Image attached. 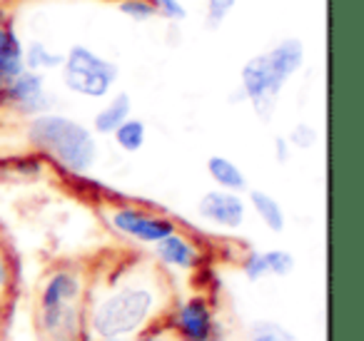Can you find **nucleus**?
<instances>
[{"instance_id": "f257e3e1", "label": "nucleus", "mask_w": 364, "mask_h": 341, "mask_svg": "<svg viewBox=\"0 0 364 341\" xmlns=\"http://www.w3.org/2000/svg\"><path fill=\"white\" fill-rule=\"evenodd\" d=\"M110 286L112 289L100 296L87 314V329L95 339L105 336L132 339L155 324L165 311L162 286L147 281H125Z\"/></svg>"}, {"instance_id": "f03ea898", "label": "nucleus", "mask_w": 364, "mask_h": 341, "mask_svg": "<svg viewBox=\"0 0 364 341\" xmlns=\"http://www.w3.org/2000/svg\"><path fill=\"white\" fill-rule=\"evenodd\" d=\"M26 137L33 150L75 177L87 175L97 162L95 132L60 112L31 117Z\"/></svg>"}, {"instance_id": "7ed1b4c3", "label": "nucleus", "mask_w": 364, "mask_h": 341, "mask_svg": "<svg viewBox=\"0 0 364 341\" xmlns=\"http://www.w3.org/2000/svg\"><path fill=\"white\" fill-rule=\"evenodd\" d=\"M63 85L87 100H105L120 77V67L110 58L87 45H73L63 58Z\"/></svg>"}, {"instance_id": "20e7f679", "label": "nucleus", "mask_w": 364, "mask_h": 341, "mask_svg": "<svg viewBox=\"0 0 364 341\" xmlns=\"http://www.w3.org/2000/svg\"><path fill=\"white\" fill-rule=\"evenodd\" d=\"M282 87L284 82L274 75L272 65L267 60V53H259V55L250 58L242 65V70H240V92L252 105L255 115L262 122L272 120Z\"/></svg>"}, {"instance_id": "39448f33", "label": "nucleus", "mask_w": 364, "mask_h": 341, "mask_svg": "<svg viewBox=\"0 0 364 341\" xmlns=\"http://www.w3.org/2000/svg\"><path fill=\"white\" fill-rule=\"evenodd\" d=\"M165 326L177 341H220L218 316L208 296H185L167 314Z\"/></svg>"}, {"instance_id": "423d86ee", "label": "nucleus", "mask_w": 364, "mask_h": 341, "mask_svg": "<svg viewBox=\"0 0 364 341\" xmlns=\"http://www.w3.org/2000/svg\"><path fill=\"white\" fill-rule=\"evenodd\" d=\"M107 222L117 234L137 242V244H152L162 242L165 237L175 234L177 222L167 215H157L150 210H140L132 205H117L107 212Z\"/></svg>"}, {"instance_id": "0eeeda50", "label": "nucleus", "mask_w": 364, "mask_h": 341, "mask_svg": "<svg viewBox=\"0 0 364 341\" xmlns=\"http://www.w3.org/2000/svg\"><path fill=\"white\" fill-rule=\"evenodd\" d=\"M55 95L48 90L46 77L23 67L3 90H0V110H11L21 117H36L53 112Z\"/></svg>"}, {"instance_id": "6e6552de", "label": "nucleus", "mask_w": 364, "mask_h": 341, "mask_svg": "<svg viewBox=\"0 0 364 341\" xmlns=\"http://www.w3.org/2000/svg\"><path fill=\"white\" fill-rule=\"evenodd\" d=\"M36 326L43 341H82L87 331L85 306L73 301L58 309H36Z\"/></svg>"}, {"instance_id": "1a4fd4ad", "label": "nucleus", "mask_w": 364, "mask_h": 341, "mask_svg": "<svg viewBox=\"0 0 364 341\" xmlns=\"http://www.w3.org/2000/svg\"><path fill=\"white\" fill-rule=\"evenodd\" d=\"M198 212L205 222L215 224L218 229L235 232L247 220V200L237 192H225L215 187L200 197Z\"/></svg>"}, {"instance_id": "9d476101", "label": "nucleus", "mask_w": 364, "mask_h": 341, "mask_svg": "<svg viewBox=\"0 0 364 341\" xmlns=\"http://www.w3.org/2000/svg\"><path fill=\"white\" fill-rule=\"evenodd\" d=\"M82 294H85V281H82L80 271L70 269V266H58L43 279L36 309L46 311L73 304V301H82Z\"/></svg>"}, {"instance_id": "9b49d317", "label": "nucleus", "mask_w": 364, "mask_h": 341, "mask_svg": "<svg viewBox=\"0 0 364 341\" xmlns=\"http://www.w3.org/2000/svg\"><path fill=\"white\" fill-rule=\"evenodd\" d=\"M155 256L160 259V264L177 271H193L203 264V249H200V244L193 237L182 234L180 229L175 234L165 237L162 242H157Z\"/></svg>"}, {"instance_id": "f8f14e48", "label": "nucleus", "mask_w": 364, "mask_h": 341, "mask_svg": "<svg viewBox=\"0 0 364 341\" xmlns=\"http://www.w3.org/2000/svg\"><path fill=\"white\" fill-rule=\"evenodd\" d=\"M267 60H269V65H272L274 75L287 85L289 77H292L294 72H299V67L304 65L302 40H299V38H284V40H279L277 45L267 50Z\"/></svg>"}, {"instance_id": "ddd939ff", "label": "nucleus", "mask_w": 364, "mask_h": 341, "mask_svg": "<svg viewBox=\"0 0 364 341\" xmlns=\"http://www.w3.org/2000/svg\"><path fill=\"white\" fill-rule=\"evenodd\" d=\"M208 175L210 180L218 185V190L225 192H237V195H245L250 190L247 175L240 170L237 162H232L225 155H213L208 160Z\"/></svg>"}, {"instance_id": "4468645a", "label": "nucleus", "mask_w": 364, "mask_h": 341, "mask_svg": "<svg viewBox=\"0 0 364 341\" xmlns=\"http://www.w3.org/2000/svg\"><path fill=\"white\" fill-rule=\"evenodd\" d=\"M127 117H132V97L127 92H117V95H112L95 112V117H92V132H97V135H112Z\"/></svg>"}, {"instance_id": "2eb2a0df", "label": "nucleus", "mask_w": 364, "mask_h": 341, "mask_svg": "<svg viewBox=\"0 0 364 341\" xmlns=\"http://www.w3.org/2000/svg\"><path fill=\"white\" fill-rule=\"evenodd\" d=\"M247 210H252L257 215V220L267 227L269 232L279 234L284 232L287 217H284L282 205L277 202V197H272L264 190H247Z\"/></svg>"}, {"instance_id": "dca6fc26", "label": "nucleus", "mask_w": 364, "mask_h": 341, "mask_svg": "<svg viewBox=\"0 0 364 341\" xmlns=\"http://www.w3.org/2000/svg\"><path fill=\"white\" fill-rule=\"evenodd\" d=\"M23 70V43L18 38L16 28L11 26L6 40L0 45V90Z\"/></svg>"}, {"instance_id": "f3484780", "label": "nucleus", "mask_w": 364, "mask_h": 341, "mask_svg": "<svg viewBox=\"0 0 364 341\" xmlns=\"http://www.w3.org/2000/svg\"><path fill=\"white\" fill-rule=\"evenodd\" d=\"M63 53H55L46 45V43H31L28 48H23V67L33 72H50L58 70L63 65Z\"/></svg>"}, {"instance_id": "a211bd4d", "label": "nucleus", "mask_w": 364, "mask_h": 341, "mask_svg": "<svg viewBox=\"0 0 364 341\" xmlns=\"http://www.w3.org/2000/svg\"><path fill=\"white\" fill-rule=\"evenodd\" d=\"M110 137L115 140V145L120 147L122 152L132 155V152H140L142 147H145L147 127H145V122L137 120V117H127V120L122 122V125L117 127V130L112 132Z\"/></svg>"}, {"instance_id": "6ab92c4d", "label": "nucleus", "mask_w": 364, "mask_h": 341, "mask_svg": "<svg viewBox=\"0 0 364 341\" xmlns=\"http://www.w3.org/2000/svg\"><path fill=\"white\" fill-rule=\"evenodd\" d=\"M247 341H299V336L284 324L272 319H259L250 326Z\"/></svg>"}, {"instance_id": "aec40b11", "label": "nucleus", "mask_w": 364, "mask_h": 341, "mask_svg": "<svg viewBox=\"0 0 364 341\" xmlns=\"http://www.w3.org/2000/svg\"><path fill=\"white\" fill-rule=\"evenodd\" d=\"M117 11L132 23H150L157 18L155 3H152V0H120V3H117Z\"/></svg>"}, {"instance_id": "412c9836", "label": "nucleus", "mask_w": 364, "mask_h": 341, "mask_svg": "<svg viewBox=\"0 0 364 341\" xmlns=\"http://www.w3.org/2000/svg\"><path fill=\"white\" fill-rule=\"evenodd\" d=\"M264 261H267V274L269 276H289L297 266L294 254L287 249H267L264 251Z\"/></svg>"}, {"instance_id": "4be33fe9", "label": "nucleus", "mask_w": 364, "mask_h": 341, "mask_svg": "<svg viewBox=\"0 0 364 341\" xmlns=\"http://www.w3.org/2000/svg\"><path fill=\"white\" fill-rule=\"evenodd\" d=\"M287 142L294 150H312L319 142V132H317V127L309 125V122H297V125L289 130Z\"/></svg>"}, {"instance_id": "5701e85b", "label": "nucleus", "mask_w": 364, "mask_h": 341, "mask_svg": "<svg viewBox=\"0 0 364 341\" xmlns=\"http://www.w3.org/2000/svg\"><path fill=\"white\" fill-rule=\"evenodd\" d=\"M235 6H237V0H208L205 3V23H208V28H220L225 21L230 18V13L235 11Z\"/></svg>"}, {"instance_id": "b1692460", "label": "nucleus", "mask_w": 364, "mask_h": 341, "mask_svg": "<svg viewBox=\"0 0 364 341\" xmlns=\"http://www.w3.org/2000/svg\"><path fill=\"white\" fill-rule=\"evenodd\" d=\"M240 266H242L245 276H247L250 281H259V279H264V276H269L267 261H264V251H259V249H250L247 254L242 256Z\"/></svg>"}, {"instance_id": "393cba45", "label": "nucleus", "mask_w": 364, "mask_h": 341, "mask_svg": "<svg viewBox=\"0 0 364 341\" xmlns=\"http://www.w3.org/2000/svg\"><path fill=\"white\" fill-rule=\"evenodd\" d=\"M155 3L157 18H165L167 23H182L188 18V8L182 0H152Z\"/></svg>"}, {"instance_id": "a878e982", "label": "nucleus", "mask_w": 364, "mask_h": 341, "mask_svg": "<svg viewBox=\"0 0 364 341\" xmlns=\"http://www.w3.org/2000/svg\"><path fill=\"white\" fill-rule=\"evenodd\" d=\"M130 341H177V336L172 334L165 324H157V321H155V324L147 326L145 331H140L137 336H132Z\"/></svg>"}, {"instance_id": "bb28decb", "label": "nucleus", "mask_w": 364, "mask_h": 341, "mask_svg": "<svg viewBox=\"0 0 364 341\" xmlns=\"http://www.w3.org/2000/svg\"><path fill=\"white\" fill-rule=\"evenodd\" d=\"M272 150H274V160H277V165H287L289 157H292V147H289L287 137H282V135L274 137Z\"/></svg>"}, {"instance_id": "cd10ccee", "label": "nucleus", "mask_w": 364, "mask_h": 341, "mask_svg": "<svg viewBox=\"0 0 364 341\" xmlns=\"http://www.w3.org/2000/svg\"><path fill=\"white\" fill-rule=\"evenodd\" d=\"M16 170L21 172V175H41L43 162L38 160V157H21V160L16 162Z\"/></svg>"}, {"instance_id": "c85d7f7f", "label": "nucleus", "mask_w": 364, "mask_h": 341, "mask_svg": "<svg viewBox=\"0 0 364 341\" xmlns=\"http://www.w3.org/2000/svg\"><path fill=\"white\" fill-rule=\"evenodd\" d=\"M11 276H13V269H11V259L3 249H0V289H6L11 286Z\"/></svg>"}, {"instance_id": "c756f323", "label": "nucleus", "mask_w": 364, "mask_h": 341, "mask_svg": "<svg viewBox=\"0 0 364 341\" xmlns=\"http://www.w3.org/2000/svg\"><path fill=\"white\" fill-rule=\"evenodd\" d=\"M11 26H13V21H8V16H3V13H0V45H3V40H6Z\"/></svg>"}, {"instance_id": "7c9ffc66", "label": "nucleus", "mask_w": 364, "mask_h": 341, "mask_svg": "<svg viewBox=\"0 0 364 341\" xmlns=\"http://www.w3.org/2000/svg\"><path fill=\"white\" fill-rule=\"evenodd\" d=\"M97 341H130V339H122V336H105V339H97Z\"/></svg>"}, {"instance_id": "2f4dec72", "label": "nucleus", "mask_w": 364, "mask_h": 341, "mask_svg": "<svg viewBox=\"0 0 364 341\" xmlns=\"http://www.w3.org/2000/svg\"><path fill=\"white\" fill-rule=\"evenodd\" d=\"M117 3H120V0H117Z\"/></svg>"}]
</instances>
